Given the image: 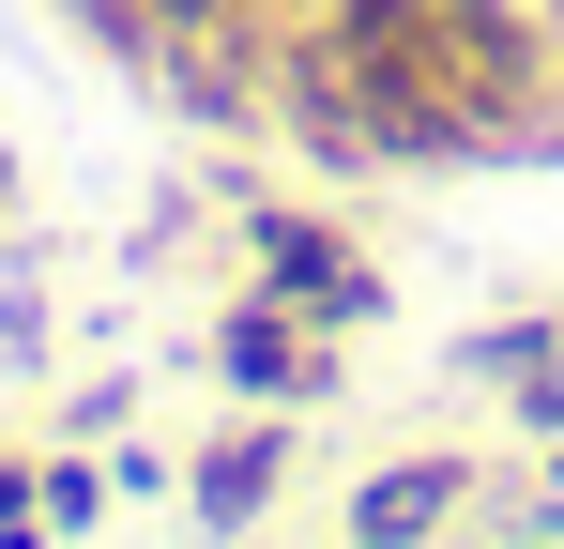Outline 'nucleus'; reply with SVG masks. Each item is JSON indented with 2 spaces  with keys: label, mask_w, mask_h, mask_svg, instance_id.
Returning <instances> with one entry per match:
<instances>
[{
  "label": "nucleus",
  "mask_w": 564,
  "mask_h": 549,
  "mask_svg": "<svg viewBox=\"0 0 564 549\" xmlns=\"http://www.w3.org/2000/svg\"><path fill=\"white\" fill-rule=\"evenodd\" d=\"M473 535L488 549H564V443H534L519 473H488L473 488Z\"/></svg>",
  "instance_id": "obj_6"
},
{
  "label": "nucleus",
  "mask_w": 564,
  "mask_h": 549,
  "mask_svg": "<svg viewBox=\"0 0 564 549\" xmlns=\"http://www.w3.org/2000/svg\"><path fill=\"white\" fill-rule=\"evenodd\" d=\"M305 473V412H229L214 443H184V519L198 535H260Z\"/></svg>",
  "instance_id": "obj_5"
},
{
  "label": "nucleus",
  "mask_w": 564,
  "mask_h": 549,
  "mask_svg": "<svg viewBox=\"0 0 564 549\" xmlns=\"http://www.w3.org/2000/svg\"><path fill=\"white\" fill-rule=\"evenodd\" d=\"M275 0H153V107L184 138H260L275 122Z\"/></svg>",
  "instance_id": "obj_1"
},
{
  "label": "nucleus",
  "mask_w": 564,
  "mask_h": 549,
  "mask_svg": "<svg viewBox=\"0 0 564 549\" xmlns=\"http://www.w3.org/2000/svg\"><path fill=\"white\" fill-rule=\"evenodd\" d=\"M0 549H62V535H46V519H0Z\"/></svg>",
  "instance_id": "obj_13"
},
{
  "label": "nucleus",
  "mask_w": 564,
  "mask_h": 549,
  "mask_svg": "<svg viewBox=\"0 0 564 549\" xmlns=\"http://www.w3.org/2000/svg\"><path fill=\"white\" fill-rule=\"evenodd\" d=\"M550 15H564V0H550Z\"/></svg>",
  "instance_id": "obj_16"
},
{
  "label": "nucleus",
  "mask_w": 564,
  "mask_h": 549,
  "mask_svg": "<svg viewBox=\"0 0 564 549\" xmlns=\"http://www.w3.org/2000/svg\"><path fill=\"white\" fill-rule=\"evenodd\" d=\"M107 504H122V488H107V443H46V535L77 549Z\"/></svg>",
  "instance_id": "obj_8"
},
{
  "label": "nucleus",
  "mask_w": 564,
  "mask_h": 549,
  "mask_svg": "<svg viewBox=\"0 0 564 549\" xmlns=\"http://www.w3.org/2000/svg\"><path fill=\"white\" fill-rule=\"evenodd\" d=\"M336 549H351V535H336Z\"/></svg>",
  "instance_id": "obj_15"
},
{
  "label": "nucleus",
  "mask_w": 564,
  "mask_h": 549,
  "mask_svg": "<svg viewBox=\"0 0 564 549\" xmlns=\"http://www.w3.org/2000/svg\"><path fill=\"white\" fill-rule=\"evenodd\" d=\"M245 290L305 305L321 336H381V321H397V274H381L321 198H245Z\"/></svg>",
  "instance_id": "obj_2"
},
{
  "label": "nucleus",
  "mask_w": 564,
  "mask_h": 549,
  "mask_svg": "<svg viewBox=\"0 0 564 549\" xmlns=\"http://www.w3.org/2000/svg\"><path fill=\"white\" fill-rule=\"evenodd\" d=\"M15 183H31V169H15V138H0V229H15Z\"/></svg>",
  "instance_id": "obj_12"
},
{
  "label": "nucleus",
  "mask_w": 564,
  "mask_h": 549,
  "mask_svg": "<svg viewBox=\"0 0 564 549\" xmlns=\"http://www.w3.org/2000/svg\"><path fill=\"white\" fill-rule=\"evenodd\" d=\"M275 15H351V0H275Z\"/></svg>",
  "instance_id": "obj_14"
},
{
  "label": "nucleus",
  "mask_w": 564,
  "mask_h": 549,
  "mask_svg": "<svg viewBox=\"0 0 564 549\" xmlns=\"http://www.w3.org/2000/svg\"><path fill=\"white\" fill-rule=\"evenodd\" d=\"M488 473H503V458H473V443H397V458L351 473V519H336V535H351V549H443Z\"/></svg>",
  "instance_id": "obj_4"
},
{
  "label": "nucleus",
  "mask_w": 564,
  "mask_h": 549,
  "mask_svg": "<svg viewBox=\"0 0 564 549\" xmlns=\"http://www.w3.org/2000/svg\"><path fill=\"white\" fill-rule=\"evenodd\" d=\"M198 366H214L245 412H336V397H351V336H321V321L275 305V290H229L214 336H198Z\"/></svg>",
  "instance_id": "obj_3"
},
{
  "label": "nucleus",
  "mask_w": 564,
  "mask_h": 549,
  "mask_svg": "<svg viewBox=\"0 0 564 549\" xmlns=\"http://www.w3.org/2000/svg\"><path fill=\"white\" fill-rule=\"evenodd\" d=\"M122 412H138V366H93V381L46 412V443H122Z\"/></svg>",
  "instance_id": "obj_9"
},
{
  "label": "nucleus",
  "mask_w": 564,
  "mask_h": 549,
  "mask_svg": "<svg viewBox=\"0 0 564 549\" xmlns=\"http://www.w3.org/2000/svg\"><path fill=\"white\" fill-rule=\"evenodd\" d=\"M107 488H122V504H169L184 458H169V443H107Z\"/></svg>",
  "instance_id": "obj_11"
},
{
  "label": "nucleus",
  "mask_w": 564,
  "mask_h": 549,
  "mask_svg": "<svg viewBox=\"0 0 564 549\" xmlns=\"http://www.w3.org/2000/svg\"><path fill=\"white\" fill-rule=\"evenodd\" d=\"M550 336H564V305H503V321H473L458 352H443V381H458V397H503V381L550 352Z\"/></svg>",
  "instance_id": "obj_7"
},
{
  "label": "nucleus",
  "mask_w": 564,
  "mask_h": 549,
  "mask_svg": "<svg viewBox=\"0 0 564 549\" xmlns=\"http://www.w3.org/2000/svg\"><path fill=\"white\" fill-rule=\"evenodd\" d=\"M503 428H519V458H534V443H564V336L519 366V381H503Z\"/></svg>",
  "instance_id": "obj_10"
}]
</instances>
